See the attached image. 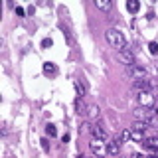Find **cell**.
<instances>
[{"instance_id": "cell-1", "label": "cell", "mask_w": 158, "mask_h": 158, "mask_svg": "<svg viewBox=\"0 0 158 158\" xmlns=\"http://www.w3.org/2000/svg\"><path fill=\"white\" fill-rule=\"evenodd\" d=\"M105 36H107V41H109L113 48H117L119 52H120V49H124V36H123V32L111 28V30H107Z\"/></svg>"}, {"instance_id": "cell-2", "label": "cell", "mask_w": 158, "mask_h": 158, "mask_svg": "<svg viewBox=\"0 0 158 158\" xmlns=\"http://www.w3.org/2000/svg\"><path fill=\"white\" fill-rule=\"evenodd\" d=\"M136 99L140 103V107H146V109H154V105H156L154 91H138Z\"/></svg>"}, {"instance_id": "cell-3", "label": "cell", "mask_w": 158, "mask_h": 158, "mask_svg": "<svg viewBox=\"0 0 158 158\" xmlns=\"http://www.w3.org/2000/svg\"><path fill=\"white\" fill-rule=\"evenodd\" d=\"M89 148H91V152H93L97 158L109 154V152H107V142H105V140H99V138H93V140L89 142Z\"/></svg>"}, {"instance_id": "cell-4", "label": "cell", "mask_w": 158, "mask_h": 158, "mask_svg": "<svg viewBox=\"0 0 158 158\" xmlns=\"http://www.w3.org/2000/svg\"><path fill=\"white\" fill-rule=\"evenodd\" d=\"M119 61L124 63L127 67L134 65V53L131 52V49H120V52H119Z\"/></svg>"}, {"instance_id": "cell-5", "label": "cell", "mask_w": 158, "mask_h": 158, "mask_svg": "<svg viewBox=\"0 0 158 158\" xmlns=\"http://www.w3.org/2000/svg\"><path fill=\"white\" fill-rule=\"evenodd\" d=\"M127 71H128V75H131L134 81H136V79H144V75H146V69L142 65H136V63L131 65V67H127Z\"/></svg>"}, {"instance_id": "cell-6", "label": "cell", "mask_w": 158, "mask_h": 158, "mask_svg": "<svg viewBox=\"0 0 158 158\" xmlns=\"http://www.w3.org/2000/svg\"><path fill=\"white\" fill-rule=\"evenodd\" d=\"M89 132L93 134V138H99V140H109V134H107V131H103V127H101V124H91Z\"/></svg>"}, {"instance_id": "cell-7", "label": "cell", "mask_w": 158, "mask_h": 158, "mask_svg": "<svg viewBox=\"0 0 158 158\" xmlns=\"http://www.w3.org/2000/svg\"><path fill=\"white\" fill-rule=\"evenodd\" d=\"M119 150H120V146H119V140H115V138L107 140V152H109V154L117 156V154H119Z\"/></svg>"}, {"instance_id": "cell-8", "label": "cell", "mask_w": 158, "mask_h": 158, "mask_svg": "<svg viewBox=\"0 0 158 158\" xmlns=\"http://www.w3.org/2000/svg\"><path fill=\"white\" fill-rule=\"evenodd\" d=\"M44 73H45V75H49V77H55V75H57V67H55V63L45 61L44 63Z\"/></svg>"}, {"instance_id": "cell-9", "label": "cell", "mask_w": 158, "mask_h": 158, "mask_svg": "<svg viewBox=\"0 0 158 158\" xmlns=\"http://www.w3.org/2000/svg\"><path fill=\"white\" fill-rule=\"evenodd\" d=\"M127 10L128 12H138L140 10V2H138V0H127Z\"/></svg>"}, {"instance_id": "cell-10", "label": "cell", "mask_w": 158, "mask_h": 158, "mask_svg": "<svg viewBox=\"0 0 158 158\" xmlns=\"http://www.w3.org/2000/svg\"><path fill=\"white\" fill-rule=\"evenodd\" d=\"M144 148H156V150H158V136L144 138Z\"/></svg>"}, {"instance_id": "cell-11", "label": "cell", "mask_w": 158, "mask_h": 158, "mask_svg": "<svg viewBox=\"0 0 158 158\" xmlns=\"http://www.w3.org/2000/svg\"><path fill=\"white\" fill-rule=\"evenodd\" d=\"M87 117L99 119V107H97V105H87Z\"/></svg>"}, {"instance_id": "cell-12", "label": "cell", "mask_w": 158, "mask_h": 158, "mask_svg": "<svg viewBox=\"0 0 158 158\" xmlns=\"http://www.w3.org/2000/svg\"><path fill=\"white\" fill-rule=\"evenodd\" d=\"M95 6L99 8V10H103V12H109L111 10V2H109V0H97Z\"/></svg>"}, {"instance_id": "cell-13", "label": "cell", "mask_w": 158, "mask_h": 158, "mask_svg": "<svg viewBox=\"0 0 158 158\" xmlns=\"http://www.w3.org/2000/svg\"><path fill=\"white\" fill-rule=\"evenodd\" d=\"M146 128H148V124H146V123H140V120H134V124H132V131L146 132Z\"/></svg>"}, {"instance_id": "cell-14", "label": "cell", "mask_w": 158, "mask_h": 158, "mask_svg": "<svg viewBox=\"0 0 158 158\" xmlns=\"http://www.w3.org/2000/svg\"><path fill=\"white\" fill-rule=\"evenodd\" d=\"M45 132H48L49 136H57V128H55V124L48 123V124H45Z\"/></svg>"}, {"instance_id": "cell-15", "label": "cell", "mask_w": 158, "mask_h": 158, "mask_svg": "<svg viewBox=\"0 0 158 158\" xmlns=\"http://www.w3.org/2000/svg\"><path fill=\"white\" fill-rule=\"evenodd\" d=\"M131 138L132 140H142V138H144V132H138V131H132L131 128Z\"/></svg>"}, {"instance_id": "cell-16", "label": "cell", "mask_w": 158, "mask_h": 158, "mask_svg": "<svg viewBox=\"0 0 158 158\" xmlns=\"http://www.w3.org/2000/svg\"><path fill=\"white\" fill-rule=\"evenodd\" d=\"M148 52L152 55H158V41H150V44H148Z\"/></svg>"}, {"instance_id": "cell-17", "label": "cell", "mask_w": 158, "mask_h": 158, "mask_svg": "<svg viewBox=\"0 0 158 158\" xmlns=\"http://www.w3.org/2000/svg\"><path fill=\"white\" fill-rule=\"evenodd\" d=\"M73 85H75V89H77V93H79V97L85 95V87H83V83H81V81H75Z\"/></svg>"}, {"instance_id": "cell-18", "label": "cell", "mask_w": 158, "mask_h": 158, "mask_svg": "<svg viewBox=\"0 0 158 158\" xmlns=\"http://www.w3.org/2000/svg\"><path fill=\"white\" fill-rule=\"evenodd\" d=\"M52 45H53L52 38H44V40H41V48H52Z\"/></svg>"}, {"instance_id": "cell-19", "label": "cell", "mask_w": 158, "mask_h": 158, "mask_svg": "<svg viewBox=\"0 0 158 158\" xmlns=\"http://www.w3.org/2000/svg\"><path fill=\"white\" fill-rule=\"evenodd\" d=\"M120 140H131V131H123L120 132Z\"/></svg>"}, {"instance_id": "cell-20", "label": "cell", "mask_w": 158, "mask_h": 158, "mask_svg": "<svg viewBox=\"0 0 158 158\" xmlns=\"http://www.w3.org/2000/svg\"><path fill=\"white\" fill-rule=\"evenodd\" d=\"M16 14H18V16H24V8H22V6H16Z\"/></svg>"}, {"instance_id": "cell-21", "label": "cell", "mask_w": 158, "mask_h": 158, "mask_svg": "<svg viewBox=\"0 0 158 158\" xmlns=\"http://www.w3.org/2000/svg\"><path fill=\"white\" fill-rule=\"evenodd\" d=\"M41 146H44V150H48V148H49V144H48V140H45V138H41Z\"/></svg>"}, {"instance_id": "cell-22", "label": "cell", "mask_w": 158, "mask_h": 158, "mask_svg": "<svg viewBox=\"0 0 158 158\" xmlns=\"http://www.w3.org/2000/svg\"><path fill=\"white\" fill-rule=\"evenodd\" d=\"M152 111H154V115H156V117H158V103L154 105V109H152Z\"/></svg>"}, {"instance_id": "cell-23", "label": "cell", "mask_w": 158, "mask_h": 158, "mask_svg": "<svg viewBox=\"0 0 158 158\" xmlns=\"http://www.w3.org/2000/svg\"><path fill=\"white\" fill-rule=\"evenodd\" d=\"M132 158H146V156H142V154H132Z\"/></svg>"}, {"instance_id": "cell-24", "label": "cell", "mask_w": 158, "mask_h": 158, "mask_svg": "<svg viewBox=\"0 0 158 158\" xmlns=\"http://www.w3.org/2000/svg\"><path fill=\"white\" fill-rule=\"evenodd\" d=\"M77 158H85V156H81V154H79V156H77Z\"/></svg>"}, {"instance_id": "cell-25", "label": "cell", "mask_w": 158, "mask_h": 158, "mask_svg": "<svg viewBox=\"0 0 158 158\" xmlns=\"http://www.w3.org/2000/svg\"><path fill=\"white\" fill-rule=\"evenodd\" d=\"M95 158H97V156H95Z\"/></svg>"}]
</instances>
